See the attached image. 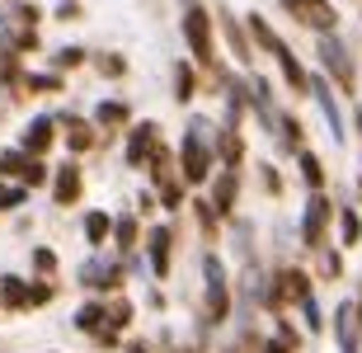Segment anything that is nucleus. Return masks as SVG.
<instances>
[{"instance_id":"nucleus-1","label":"nucleus","mask_w":362,"mask_h":353,"mask_svg":"<svg viewBox=\"0 0 362 353\" xmlns=\"http://www.w3.org/2000/svg\"><path fill=\"white\" fill-rule=\"evenodd\" d=\"M282 10L292 14L301 28H310V33H320V38H329L339 28V14L329 0H282Z\"/></svg>"},{"instance_id":"nucleus-2","label":"nucleus","mask_w":362,"mask_h":353,"mask_svg":"<svg viewBox=\"0 0 362 353\" xmlns=\"http://www.w3.org/2000/svg\"><path fill=\"white\" fill-rule=\"evenodd\" d=\"M184 42L198 66H212V14L202 5H188L184 10Z\"/></svg>"},{"instance_id":"nucleus-3","label":"nucleus","mask_w":362,"mask_h":353,"mask_svg":"<svg viewBox=\"0 0 362 353\" xmlns=\"http://www.w3.org/2000/svg\"><path fill=\"white\" fill-rule=\"evenodd\" d=\"M334 221V203L325 193H310L306 203V217H301V245L306 250H325V226Z\"/></svg>"},{"instance_id":"nucleus-4","label":"nucleus","mask_w":362,"mask_h":353,"mask_svg":"<svg viewBox=\"0 0 362 353\" xmlns=\"http://www.w3.org/2000/svg\"><path fill=\"white\" fill-rule=\"evenodd\" d=\"M160 146V122H132V127H127V151H122V156H127V165H132V170H141V165L151 161V151Z\"/></svg>"},{"instance_id":"nucleus-5","label":"nucleus","mask_w":362,"mask_h":353,"mask_svg":"<svg viewBox=\"0 0 362 353\" xmlns=\"http://www.w3.org/2000/svg\"><path fill=\"white\" fill-rule=\"evenodd\" d=\"M179 165H184V184H207L212 179V151H207V141L188 137L184 151H179Z\"/></svg>"},{"instance_id":"nucleus-6","label":"nucleus","mask_w":362,"mask_h":353,"mask_svg":"<svg viewBox=\"0 0 362 353\" xmlns=\"http://www.w3.org/2000/svg\"><path fill=\"white\" fill-rule=\"evenodd\" d=\"M207 316L212 320H226L230 316V287H226V273H221L216 255H207Z\"/></svg>"},{"instance_id":"nucleus-7","label":"nucleus","mask_w":362,"mask_h":353,"mask_svg":"<svg viewBox=\"0 0 362 353\" xmlns=\"http://www.w3.org/2000/svg\"><path fill=\"white\" fill-rule=\"evenodd\" d=\"M320 62H325V71L334 76L339 90H344V95H353V66H349L344 42H339V38H320Z\"/></svg>"},{"instance_id":"nucleus-8","label":"nucleus","mask_w":362,"mask_h":353,"mask_svg":"<svg viewBox=\"0 0 362 353\" xmlns=\"http://www.w3.org/2000/svg\"><path fill=\"white\" fill-rule=\"evenodd\" d=\"M52 141H57V122L52 118H33L24 127V137H19V151L33 156V161H42V156L52 151Z\"/></svg>"},{"instance_id":"nucleus-9","label":"nucleus","mask_w":362,"mask_h":353,"mask_svg":"<svg viewBox=\"0 0 362 353\" xmlns=\"http://www.w3.org/2000/svg\"><path fill=\"white\" fill-rule=\"evenodd\" d=\"M81 193H85V175H81V165L66 161V165H62V170L52 175V198H57L62 207H71L76 198H81Z\"/></svg>"},{"instance_id":"nucleus-10","label":"nucleus","mask_w":362,"mask_h":353,"mask_svg":"<svg viewBox=\"0 0 362 353\" xmlns=\"http://www.w3.org/2000/svg\"><path fill=\"white\" fill-rule=\"evenodd\" d=\"M273 292H278V306L282 301H310V273L306 269H282Z\"/></svg>"},{"instance_id":"nucleus-11","label":"nucleus","mask_w":362,"mask_h":353,"mask_svg":"<svg viewBox=\"0 0 362 353\" xmlns=\"http://www.w3.org/2000/svg\"><path fill=\"white\" fill-rule=\"evenodd\" d=\"M170 245H175L170 226H151V236H146V255H151V273H156V278H165V273H170Z\"/></svg>"},{"instance_id":"nucleus-12","label":"nucleus","mask_w":362,"mask_h":353,"mask_svg":"<svg viewBox=\"0 0 362 353\" xmlns=\"http://www.w3.org/2000/svg\"><path fill=\"white\" fill-rule=\"evenodd\" d=\"M235 193H240V175L235 170H221V179H216V189H212V212L230 217L235 212Z\"/></svg>"},{"instance_id":"nucleus-13","label":"nucleus","mask_w":362,"mask_h":353,"mask_svg":"<svg viewBox=\"0 0 362 353\" xmlns=\"http://www.w3.org/2000/svg\"><path fill=\"white\" fill-rule=\"evenodd\" d=\"M245 28H250V38H255L259 47H264V52H273V57H278L282 47H287V42H282L278 33H273V24L264 19V14H250V19H245Z\"/></svg>"},{"instance_id":"nucleus-14","label":"nucleus","mask_w":362,"mask_h":353,"mask_svg":"<svg viewBox=\"0 0 362 353\" xmlns=\"http://www.w3.org/2000/svg\"><path fill=\"white\" fill-rule=\"evenodd\" d=\"M90 146H94V122L66 118V151H71V156H85Z\"/></svg>"},{"instance_id":"nucleus-15","label":"nucleus","mask_w":362,"mask_h":353,"mask_svg":"<svg viewBox=\"0 0 362 353\" xmlns=\"http://www.w3.org/2000/svg\"><path fill=\"white\" fill-rule=\"evenodd\" d=\"M296 165H301V184H306L310 193H325V165L315 161V151H301Z\"/></svg>"},{"instance_id":"nucleus-16","label":"nucleus","mask_w":362,"mask_h":353,"mask_svg":"<svg viewBox=\"0 0 362 353\" xmlns=\"http://www.w3.org/2000/svg\"><path fill=\"white\" fill-rule=\"evenodd\" d=\"M221 28H226V42H230V52L240 57V62H250V38H245V24L235 19V14H221Z\"/></svg>"},{"instance_id":"nucleus-17","label":"nucleus","mask_w":362,"mask_h":353,"mask_svg":"<svg viewBox=\"0 0 362 353\" xmlns=\"http://www.w3.org/2000/svg\"><path fill=\"white\" fill-rule=\"evenodd\" d=\"M278 66H282V81L292 85V90H306V71H301V62H296L292 47H282V52H278Z\"/></svg>"},{"instance_id":"nucleus-18","label":"nucleus","mask_w":362,"mask_h":353,"mask_svg":"<svg viewBox=\"0 0 362 353\" xmlns=\"http://www.w3.org/2000/svg\"><path fill=\"white\" fill-rule=\"evenodd\" d=\"M108 231H113V217L108 212H85V241L90 245H104Z\"/></svg>"},{"instance_id":"nucleus-19","label":"nucleus","mask_w":362,"mask_h":353,"mask_svg":"<svg viewBox=\"0 0 362 353\" xmlns=\"http://www.w3.org/2000/svg\"><path fill=\"white\" fill-rule=\"evenodd\" d=\"M193 90H198V71L188 66V62H179V71H175V99H179V104H188Z\"/></svg>"},{"instance_id":"nucleus-20","label":"nucleus","mask_w":362,"mask_h":353,"mask_svg":"<svg viewBox=\"0 0 362 353\" xmlns=\"http://www.w3.org/2000/svg\"><path fill=\"white\" fill-rule=\"evenodd\" d=\"M0 301L5 306H28V283L24 278H0Z\"/></svg>"},{"instance_id":"nucleus-21","label":"nucleus","mask_w":362,"mask_h":353,"mask_svg":"<svg viewBox=\"0 0 362 353\" xmlns=\"http://www.w3.org/2000/svg\"><path fill=\"white\" fill-rule=\"evenodd\" d=\"M94 122H99V127H122V122H127V104H122V99H108V104H99Z\"/></svg>"},{"instance_id":"nucleus-22","label":"nucleus","mask_w":362,"mask_h":353,"mask_svg":"<svg viewBox=\"0 0 362 353\" xmlns=\"http://www.w3.org/2000/svg\"><path fill=\"white\" fill-rule=\"evenodd\" d=\"M240 156H245L240 132H235V127H226V132H221V161H226V170H235V165H240Z\"/></svg>"},{"instance_id":"nucleus-23","label":"nucleus","mask_w":362,"mask_h":353,"mask_svg":"<svg viewBox=\"0 0 362 353\" xmlns=\"http://www.w3.org/2000/svg\"><path fill=\"white\" fill-rule=\"evenodd\" d=\"M104 320H108V306H99V301L81 306V316H76V325H81V330H104Z\"/></svg>"},{"instance_id":"nucleus-24","label":"nucleus","mask_w":362,"mask_h":353,"mask_svg":"<svg viewBox=\"0 0 362 353\" xmlns=\"http://www.w3.org/2000/svg\"><path fill=\"white\" fill-rule=\"evenodd\" d=\"M28 161H33V156H24V151H5V156H0V175H10V179H24Z\"/></svg>"},{"instance_id":"nucleus-25","label":"nucleus","mask_w":362,"mask_h":353,"mask_svg":"<svg viewBox=\"0 0 362 353\" xmlns=\"http://www.w3.org/2000/svg\"><path fill=\"white\" fill-rule=\"evenodd\" d=\"M282 137H287L282 146L292 151V156H301V151H306V132H301V122H296V118H282Z\"/></svg>"},{"instance_id":"nucleus-26","label":"nucleus","mask_w":362,"mask_h":353,"mask_svg":"<svg viewBox=\"0 0 362 353\" xmlns=\"http://www.w3.org/2000/svg\"><path fill=\"white\" fill-rule=\"evenodd\" d=\"M94 66L118 81V76H127V57H122V52H99V57H94Z\"/></svg>"},{"instance_id":"nucleus-27","label":"nucleus","mask_w":362,"mask_h":353,"mask_svg":"<svg viewBox=\"0 0 362 353\" xmlns=\"http://www.w3.org/2000/svg\"><path fill=\"white\" fill-rule=\"evenodd\" d=\"M339 236H344V245L362 241V217H358V212H339Z\"/></svg>"},{"instance_id":"nucleus-28","label":"nucleus","mask_w":362,"mask_h":353,"mask_svg":"<svg viewBox=\"0 0 362 353\" xmlns=\"http://www.w3.org/2000/svg\"><path fill=\"white\" fill-rule=\"evenodd\" d=\"M113 236H118V250H122V255H132V245H136V221L122 217L118 226H113Z\"/></svg>"},{"instance_id":"nucleus-29","label":"nucleus","mask_w":362,"mask_h":353,"mask_svg":"<svg viewBox=\"0 0 362 353\" xmlns=\"http://www.w3.org/2000/svg\"><path fill=\"white\" fill-rule=\"evenodd\" d=\"M52 297H57V287L47 283V278H38V283H28V306H47Z\"/></svg>"},{"instance_id":"nucleus-30","label":"nucleus","mask_w":362,"mask_h":353,"mask_svg":"<svg viewBox=\"0 0 362 353\" xmlns=\"http://www.w3.org/2000/svg\"><path fill=\"white\" fill-rule=\"evenodd\" d=\"M19 203H24V189H19V184H5V179H0V212H14Z\"/></svg>"},{"instance_id":"nucleus-31","label":"nucleus","mask_w":362,"mask_h":353,"mask_svg":"<svg viewBox=\"0 0 362 353\" xmlns=\"http://www.w3.org/2000/svg\"><path fill=\"white\" fill-rule=\"evenodd\" d=\"M38 184H47V165H42V161H28L24 179H19V189H38Z\"/></svg>"},{"instance_id":"nucleus-32","label":"nucleus","mask_w":362,"mask_h":353,"mask_svg":"<svg viewBox=\"0 0 362 353\" xmlns=\"http://www.w3.org/2000/svg\"><path fill=\"white\" fill-rule=\"evenodd\" d=\"M160 203L170 207V212L184 203V179H170V184H160Z\"/></svg>"},{"instance_id":"nucleus-33","label":"nucleus","mask_w":362,"mask_h":353,"mask_svg":"<svg viewBox=\"0 0 362 353\" xmlns=\"http://www.w3.org/2000/svg\"><path fill=\"white\" fill-rule=\"evenodd\" d=\"M339 340H344L349 353H358L353 349V306H339Z\"/></svg>"},{"instance_id":"nucleus-34","label":"nucleus","mask_w":362,"mask_h":353,"mask_svg":"<svg viewBox=\"0 0 362 353\" xmlns=\"http://www.w3.org/2000/svg\"><path fill=\"white\" fill-rule=\"evenodd\" d=\"M52 62H57V71H76V66L85 62V52H81V47H62V52H57Z\"/></svg>"},{"instance_id":"nucleus-35","label":"nucleus","mask_w":362,"mask_h":353,"mask_svg":"<svg viewBox=\"0 0 362 353\" xmlns=\"http://www.w3.org/2000/svg\"><path fill=\"white\" fill-rule=\"evenodd\" d=\"M320 255H325V273H329V278H339V273H344V255H339V250H329V245H325Z\"/></svg>"},{"instance_id":"nucleus-36","label":"nucleus","mask_w":362,"mask_h":353,"mask_svg":"<svg viewBox=\"0 0 362 353\" xmlns=\"http://www.w3.org/2000/svg\"><path fill=\"white\" fill-rule=\"evenodd\" d=\"M33 264H38V273H52V269H57V255L42 245V250H33Z\"/></svg>"},{"instance_id":"nucleus-37","label":"nucleus","mask_w":362,"mask_h":353,"mask_svg":"<svg viewBox=\"0 0 362 353\" xmlns=\"http://www.w3.org/2000/svg\"><path fill=\"white\" fill-rule=\"evenodd\" d=\"M264 184H269V193L282 189V179H278V170H273V165H264Z\"/></svg>"},{"instance_id":"nucleus-38","label":"nucleus","mask_w":362,"mask_h":353,"mask_svg":"<svg viewBox=\"0 0 362 353\" xmlns=\"http://www.w3.org/2000/svg\"><path fill=\"white\" fill-rule=\"evenodd\" d=\"M264 353H292V349H287V344L278 340V344H264Z\"/></svg>"},{"instance_id":"nucleus-39","label":"nucleus","mask_w":362,"mask_h":353,"mask_svg":"<svg viewBox=\"0 0 362 353\" xmlns=\"http://www.w3.org/2000/svg\"><path fill=\"white\" fill-rule=\"evenodd\" d=\"M132 353H151V349H146V344H132Z\"/></svg>"},{"instance_id":"nucleus-40","label":"nucleus","mask_w":362,"mask_h":353,"mask_svg":"<svg viewBox=\"0 0 362 353\" xmlns=\"http://www.w3.org/2000/svg\"><path fill=\"white\" fill-rule=\"evenodd\" d=\"M358 311H362V301H358Z\"/></svg>"},{"instance_id":"nucleus-41","label":"nucleus","mask_w":362,"mask_h":353,"mask_svg":"<svg viewBox=\"0 0 362 353\" xmlns=\"http://www.w3.org/2000/svg\"><path fill=\"white\" fill-rule=\"evenodd\" d=\"M358 193H362V184H358Z\"/></svg>"}]
</instances>
